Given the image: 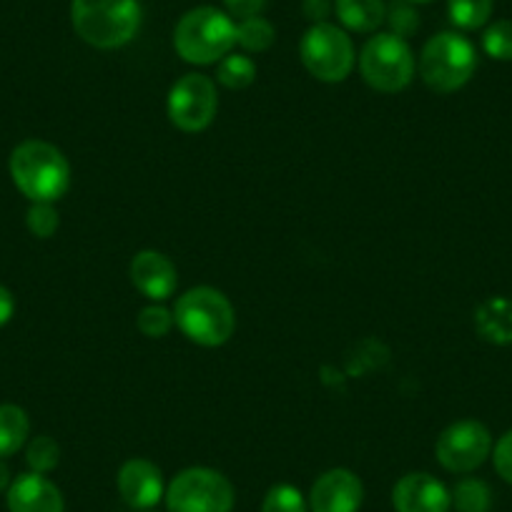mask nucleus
I'll use <instances>...</instances> for the list:
<instances>
[{"instance_id": "obj_18", "label": "nucleus", "mask_w": 512, "mask_h": 512, "mask_svg": "<svg viewBox=\"0 0 512 512\" xmlns=\"http://www.w3.org/2000/svg\"><path fill=\"white\" fill-rule=\"evenodd\" d=\"M477 329L485 339L497 344L512 342V304L505 299H492L477 312Z\"/></svg>"}, {"instance_id": "obj_5", "label": "nucleus", "mask_w": 512, "mask_h": 512, "mask_svg": "<svg viewBox=\"0 0 512 512\" xmlns=\"http://www.w3.org/2000/svg\"><path fill=\"white\" fill-rule=\"evenodd\" d=\"M417 68L430 91L455 93L475 76L477 51L462 33H437L422 48Z\"/></svg>"}, {"instance_id": "obj_7", "label": "nucleus", "mask_w": 512, "mask_h": 512, "mask_svg": "<svg viewBox=\"0 0 512 512\" xmlns=\"http://www.w3.org/2000/svg\"><path fill=\"white\" fill-rule=\"evenodd\" d=\"M169 512H231L236 492L221 472L209 467H189L166 487Z\"/></svg>"}, {"instance_id": "obj_11", "label": "nucleus", "mask_w": 512, "mask_h": 512, "mask_svg": "<svg viewBox=\"0 0 512 512\" xmlns=\"http://www.w3.org/2000/svg\"><path fill=\"white\" fill-rule=\"evenodd\" d=\"M364 500L362 480L352 470L334 467L317 477L309 492L312 512H357Z\"/></svg>"}, {"instance_id": "obj_27", "label": "nucleus", "mask_w": 512, "mask_h": 512, "mask_svg": "<svg viewBox=\"0 0 512 512\" xmlns=\"http://www.w3.org/2000/svg\"><path fill=\"white\" fill-rule=\"evenodd\" d=\"M384 21L390 23V33L405 38V41L420 28V16L415 11V3H410V0H392L390 6H387V18Z\"/></svg>"}, {"instance_id": "obj_17", "label": "nucleus", "mask_w": 512, "mask_h": 512, "mask_svg": "<svg viewBox=\"0 0 512 512\" xmlns=\"http://www.w3.org/2000/svg\"><path fill=\"white\" fill-rule=\"evenodd\" d=\"M31 420L18 405H0V457H11L26 445Z\"/></svg>"}, {"instance_id": "obj_21", "label": "nucleus", "mask_w": 512, "mask_h": 512, "mask_svg": "<svg viewBox=\"0 0 512 512\" xmlns=\"http://www.w3.org/2000/svg\"><path fill=\"white\" fill-rule=\"evenodd\" d=\"M452 495V505L457 512H490L492 507V490L485 480L477 477H465L455 485Z\"/></svg>"}, {"instance_id": "obj_35", "label": "nucleus", "mask_w": 512, "mask_h": 512, "mask_svg": "<svg viewBox=\"0 0 512 512\" xmlns=\"http://www.w3.org/2000/svg\"><path fill=\"white\" fill-rule=\"evenodd\" d=\"M141 512H151V510H141Z\"/></svg>"}, {"instance_id": "obj_22", "label": "nucleus", "mask_w": 512, "mask_h": 512, "mask_svg": "<svg viewBox=\"0 0 512 512\" xmlns=\"http://www.w3.org/2000/svg\"><path fill=\"white\" fill-rule=\"evenodd\" d=\"M495 0H447L450 21L462 31H477L492 16Z\"/></svg>"}, {"instance_id": "obj_24", "label": "nucleus", "mask_w": 512, "mask_h": 512, "mask_svg": "<svg viewBox=\"0 0 512 512\" xmlns=\"http://www.w3.org/2000/svg\"><path fill=\"white\" fill-rule=\"evenodd\" d=\"M262 512H309V502L294 485H274L264 497Z\"/></svg>"}, {"instance_id": "obj_19", "label": "nucleus", "mask_w": 512, "mask_h": 512, "mask_svg": "<svg viewBox=\"0 0 512 512\" xmlns=\"http://www.w3.org/2000/svg\"><path fill=\"white\" fill-rule=\"evenodd\" d=\"M216 81L229 91H244L256 81V63L241 53H229L216 63Z\"/></svg>"}, {"instance_id": "obj_13", "label": "nucleus", "mask_w": 512, "mask_h": 512, "mask_svg": "<svg viewBox=\"0 0 512 512\" xmlns=\"http://www.w3.org/2000/svg\"><path fill=\"white\" fill-rule=\"evenodd\" d=\"M128 277H131V284L151 302H164L179 287V272H176L174 262L154 249L139 251L131 259Z\"/></svg>"}, {"instance_id": "obj_3", "label": "nucleus", "mask_w": 512, "mask_h": 512, "mask_svg": "<svg viewBox=\"0 0 512 512\" xmlns=\"http://www.w3.org/2000/svg\"><path fill=\"white\" fill-rule=\"evenodd\" d=\"M174 324L199 347H221L234 337V304L219 289L194 287L176 299Z\"/></svg>"}, {"instance_id": "obj_20", "label": "nucleus", "mask_w": 512, "mask_h": 512, "mask_svg": "<svg viewBox=\"0 0 512 512\" xmlns=\"http://www.w3.org/2000/svg\"><path fill=\"white\" fill-rule=\"evenodd\" d=\"M274 38H277V31H274L272 23L262 16L244 18L236 26V46L244 48L246 53H264L274 46Z\"/></svg>"}, {"instance_id": "obj_32", "label": "nucleus", "mask_w": 512, "mask_h": 512, "mask_svg": "<svg viewBox=\"0 0 512 512\" xmlns=\"http://www.w3.org/2000/svg\"><path fill=\"white\" fill-rule=\"evenodd\" d=\"M16 314V299H13L11 289L0 284V327H6Z\"/></svg>"}, {"instance_id": "obj_29", "label": "nucleus", "mask_w": 512, "mask_h": 512, "mask_svg": "<svg viewBox=\"0 0 512 512\" xmlns=\"http://www.w3.org/2000/svg\"><path fill=\"white\" fill-rule=\"evenodd\" d=\"M492 462H495L497 475L512 485V430L505 432L492 447Z\"/></svg>"}, {"instance_id": "obj_6", "label": "nucleus", "mask_w": 512, "mask_h": 512, "mask_svg": "<svg viewBox=\"0 0 512 512\" xmlns=\"http://www.w3.org/2000/svg\"><path fill=\"white\" fill-rule=\"evenodd\" d=\"M417 61L405 38L395 33H377L359 53V73L379 93H400L412 83Z\"/></svg>"}, {"instance_id": "obj_12", "label": "nucleus", "mask_w": 512, "mask_h": 512, "mask_svg": "<svg viewBox=\"0 0 512 512\" xmlns=\"http://www.w3.org/2000/svg\"><path fill=\"white\" fill-rule=\"evenodd\" d=\"M116 485L123 502L134 510H151L166 495L164 475L154 462L144 460V457H131V460L123 462Z\"/></svg>"}, {"instance_id": "obj_23", "label": "nucleus", "mask_w": 512, "mask_h": 512, "mask_svg": "<svg viewBox=\"0 0 512 512\" xmlns=\"http://www.w3.org/2000/svg\"><path fill=\"white\" fill-rule=\"evenodd\" d=\"M26 460H28V465H31L33 472H41V475H46V472L56 470L58 462H61V447H58V442L48 435L33 437V440L28 442Z\"/></svg>"}, {"instance_id": "obj_9", "label": "nucleus", "mask_w": 512, "mask_h": 512, "mask_svg": "<svg viewBox=\"0 0 512 512\" xmlns=\"http://www.w3.org/2000/svg\"><path fill=\"white\" fill-rule=\"evenodd\" d=\"M169 121L184 134H199L214 123L219 111L216 83L204 73H186L171 86L166 101Z\"/></svg>"}, {"instance_id": "obj_30", "label": "nucleus", "mask_w": 512, "mask_h": 512, "mask_svg": "<svg viewBox=\"0 0 512 512\" xmlns=\"http://www.w3.org/2000/svg\"><path fill=\"white\" fill-rule=\"evenodd\" d=\"M224 6L229 11V16L244 21V18L259 16L264 11V6H267V0H224Z\"/></svg>"}, {"instance_id": "obj_8", "label": "nucleus", "mask_w": 512, "mask_h": 512, "mask_svg": "<svg viewBox=\"0 0 512 512\" xmlns=\"http://www.w3.org/2000/svg\"><path fill=\"white\" fill-rule=\"evenodd\" d=\"M299 58L304 68L324 83H342L344 78H349L357 61L352 38L332 23H314L304 33L299 43Z\"/></svg>"}, {"instance_id": "obj_16", "label": "nucleus", "mask_w": 512, "mask_h": 512, "mask_svg": "<svg viewBox=\"0 0 512 512\" xmlns=\"http://www.w3.org/2000/svg\"><path fill=\"white\" fill-rule=\"evenodd\" d=\"M339 23L349 31L374 33L387 18L384 0H334Z\"/></svg>"}, {"instance_id": "obj_14", "label": "nucleus", "mask_w": 512, "mask_h": 512, "mask_svg": "<svg viewBox=\"0 0 512 512\" xmlns=\"http://www.w3.org/2000/svg\"><path fill=\"white\" fill-rule=\"evenodd\" d=\"M392 505L397 512H447L452 495L430 472H410L392 490Z\"/></svg>"}, {"instance_id": "obj_10", "label": "nucleus", "mask_w": 512, "mask_h": 512, "mask_svg": "<svg viewBox=\"0 0 512 512\" xmlns=\"http://www.w3.org/2000/svg\"><path fill=\"white\" fill-rule=\"evenodd\" d=\"M492 447H495L492 435L482 422L460 420L442 430V435L437 437L435 455L447 472L465 475V472L477 470L492 455Z\"/></svg>"}, {"instance_id": "obj_28", "label": "nucleus", "mask_w": 512, "mask_h": 512, "mask_svg": "<svg viewBox=\"0 0 512 512\" xmlns=\"http://www.w3.org/2000/svg\"><path fill=\"white\" fill-rule=\"evenodd\" d=\"M26 224H28V231H31L33 236H38V239H51V236L58 231L61 219H58L56 206L36 201V204H31V209H28Z\"/></svg>"}, {"instance_id": "obj_15", "label": "nucleus", "mask_w": 512, "mask_h": 512, "mask_svg": "<svg viewBox=\"0 0 512 512\" xmlns=\"http://www.w3.org/2000/svg\"><path fill=\"white\" fill-rule=\"evenodd\" d=\"M63 495L46 475L26 472L8 487L11 512H63Z\"/></svg>"}, {"instance_id": "obj_1", "label": "nucleus", "mask_w": 512, "mask_h": 512, "mask_svg": "<svg viewBox=\"0 0 512 512\" xmlns=\"http://www.w3.org/2000/svg\"><path fill=\"white\" fill-rule=\"evenodd\" d=\"M8 169L16 189L33 204L36 201L56 204L71 189V164L63 151L48 141L31 139L18 144L8 161Z\"/></svg>"}, {"instance_id": "obj_31", "label": "nucleus", "mask_w": 512, "mask_h": 512, "mask_svg": "<svg viewBox=\"0 0 512 512\" xmlns=\"http://www.w3.org/2000/svg\"><path fill=\"white\" fill-rule=\"evenodd\" d=\"M332 0H304L302 11L312 23H327V16L332 13Z\"/></svg>"}, {"instance_id": "obj_4", "label": "nucleus", "mask_w": 512, "mask_h": 512, "mask_svg": "<svg viewBox=\"0 0 512 512\" xmlns=\"http://www.w3.org/2000/svg\"><path fill=\"white\" fill-rule=\"evenodd\" d=\"M236 46V23L211 6L184 13L174 28V48L186 63L211 66L229 56Z\"/></svg>"}, {"instance_id": "obj_33", "label": "nucleus", "mask_w": 512, "mask_h": 512, "mask_svg": "<svg viewBox=\"0 0 512 512\" xmlns=\"http://www.w3.org/2000/svg\"><path fill=\"white\" fill-rule=\"evenodd\" d=\"M6 487H11V470H8L6 462L0 460V492L6 490Z\"/></svg>"}, {"instance_id": "obj_34", "label": "nucleus", "mask_w": 512, "mask_h": 512, "mask_svg": "<svg viewBox=\"0 0 512 512\" xmlns=\"http://www.w3.org/2000/svg\"><path fill=\"white\" fill-rule=\"evenodd\" d=\"M410 3H430V0H410Z\"/></svg>"}, {"instance_id": "obj_26", "label": "nucleus", "mask_w": 512, "mask_h": 512, "mask_svg": "<svg viewBox=\"0 0 512 512\" xmlns=\"http://www.w3.org/2000/svg\"><path fill=\"white\" fill-rule=\"evenodd\" d=\"M482 48L495 61H512V21H497L482 33Z\"/></svg>"}, {"instance_id": "obj_2", "label": "nucleus", "mask_w": 512, "mask_h": 512, "mask_svg": "<svg viewBox=\"0 0 512 512\" xmlns=\"http://www.w3.org/2000/svg\"><path fill=\"white\" fill-rule=\"evenodd\" d=\"M73 31L88 46L113 51L136 38L141 28L139 0H71Z\"/></svg>"}, {"instance_id": "obj_25", "label": "nucleus", "mask_w": 512, "mask_h": 512, "mask_svg": "<svg viewBox=\"0 0 512 512\" xmlns=\"http://www.w3.org/2000/svg\"><path fill=\"white\" fill-rule=\"evenodd\" d=\"M136 327H139V332L144 334V337L161 339L171 332V327H174V312H169V309L154 302L149 304V307L141 309L139 317H136Z\"/></svg>"}]
</instances>
